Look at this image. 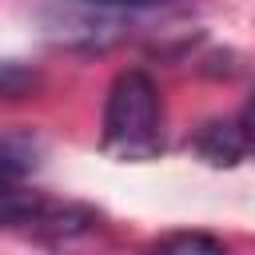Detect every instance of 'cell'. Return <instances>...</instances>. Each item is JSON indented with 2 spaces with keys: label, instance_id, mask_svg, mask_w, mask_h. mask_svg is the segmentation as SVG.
I'll list each match as a JSON object with an SVG mask.
<instances>
[{
  "label": "cell",
  "instance_id": "277c9868",
  "mask_svg": "<svg viewBox=\"0 0 255 255\" xmlns=\"http://www.w3.org/2000/svg\"><path fill=\"white\" fill-rule=\"evenodd\" d=\"M40 163V143L28 131L0 135V183H24V175Z\"/></svg>",
  "mask_w": 255,
  "mask_h": 255
},
{
  "label": "cell",
  "instance_id": "5b68a950",
  "mask_svg": "<svg viewBox=\"0 0 255 255\" xmlns=\"http://www.w3.org/2000/svg\"><path fill=\"white\" fill-rule=\"evenodd\" d=\"M147 255H227V247L207 231H171L147 247Z\"/></svg>",
  "mask_w": 255,
  "mask_h": 255
},
{
  "label": "cell",
  "instance_id": "6da1fadb",
  "mask_svg": "<svg viewBox=\"0 0 255 255\" xmlns=\"http://www.w3.org/2000/svg\"><path fill=\"white\" fill-rule=\"evenodd\" d=\"M100 147L116 159L139 163L163 147V104L159 88L143 68H124L104 100Z\"/></svg>",
  "mask_w": 255,
  "mask_h": 255
},
{
  "label": "cell",
  "instance_id": "7a4b0ae2",
  "mask_svg": "<svg viewBox=\"0 0 255 255\" xmlns=\"http://www.w3.org/2000/svg\"><path fill=\"white\" fill-rule=\"evenodd\" d=\"M96 211L72 199H52L24 183H0V231H20L40 243H68L92 231Z\"/></svg>",
  "mask_w": 255,
  "mask_h": 255
},
{
  "label": "cell",
  "instance_id": "3957f363",
  "mask_svg": "<svg viewBox=\"0 0 255 255\" xmlns=\"http://www.w3.org/2000/svg\"><path fill=\"white\" fill-rule=\"evenodd\" d=\"M159 8H44L40 20L48 24L52 40L72 48H108L135 32L143 20H159Z\"/></svg>",
  "mask_w": 255,
  "mask_h": 255
},
{
  "label": "cell",
  "instance_id": "8992f818",
  "mask_svg": "<svg viewBox=\"0 0 255 255\" xmlns=\"http://www.w3.org/2000/svg\"><path fill=\"white\" fill-rule=\"evenodd\" d=\"M36 84H40V72H36V68L16 64V60H0V100L28 96Z\"/></svg>",
  "mask_w": 255,
  "mask_h": 255
},
{
  "label": "cell",
  "instance_id": "52a82bcc",
  "mask_svg": "<svg viewBox=\"0 0 255 255\" xmlns=\"http://www.w3.org/2000/svg\"><path fill=\"white\" fill-rule=\"evenodd\" d=\"M227 128H231V139H235L239 159H243V155H255V96L239 108L235 120H227Z\"/></svg>",
  "mask_w": 255,
  "mask_h": 255
}]
</instances>
